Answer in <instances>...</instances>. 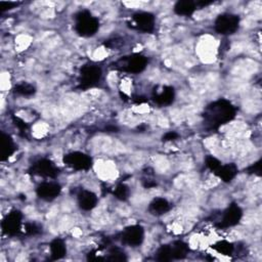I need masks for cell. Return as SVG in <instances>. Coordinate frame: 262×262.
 I'll list each match as a JSON object with an SVG mask.
<instances>
[{"instance_id": "obj_8", "label": "cell", "mask_w": 262, "mask_h": 262, "mask_svg": "<svg viewBox=\"0 0 262 262\" xmlns=\"http://www.w3.org/2000/svg\"><path fill=\"white\" fill-rule=\"evenodd\" d=\"M22 220L23 214L19 210H12L10 211L2 220L1 228L5 234L14 237L20 233L22 229Z\"/></svg>"}, {"instance_id": "obj_13", "label": "cell", "mask_w": 262, "mask_h": 262, "mask_svg": "<svg viewBox=\"0 0 262 262\" xmlns=\"http://www.w3.org/2000/svg\"><path fill=\"white\" fill-rule=\"evenodd\" d=\"M16 152V145L10 135L1 131L0 133V160L2 162L8 160Z\"/></svg>"}, {"instance_id": "obj_16", "label": "cell", "mask_w": 262, "mask_h": 262, "mask_svg": "<svg viewBox=\"0 0 262 262\" xmlns=\"http://www.w3.org/2000/svg\"><path fill=\"white\" fill-rule=\"evenodd\" d=\"M171 209V204H170L166 199L157 198L153 200V202L149 206V212L153 215L160 216L167 213Z\"/></svg>"}, {"instance_id": "obj_18", "label": "cell", "mask_w": 262, "mask_h": 262, "mask_svg": "<svg viewBox=\"0 0 262 262\" xmlns=\"http://www.w3.org/2000/svg\"><path fill=\"white\" fill-rule=\"evenodd\" d=\"M50 257L51 260L63 259L67 254V247L62 239H55L50 243Z\"/></svg>"}, {"instance_id": "obj_1", "label": "cell", "mask_w": 262, "mask_h": 262, "mask_svg": "<svg viewBox=\"0 0 262 262\" xmlns=\"http://www.w3.org/2000/svg\"><path fill=\"white\" fill-rule=\"evenodd\" d=\"M237 108L225 98H220L208 104L203 113L204 124L207 129L215 130L234 119Z\"/></svg>"}, {"instance_id": "obj_29", "label": "cell", "mask_w": 262, "mask_h": 262, "mask_svg": "<svg viewBox=\"0 0 262 262\" xmlns=\"http://www.w3.org/2000/svg\"><path fill=\"white\" fill-rule=\"evenodd\" d=\"M247 171L249 174H255V175L260 176L261 175V161H258L255 164L251 165L248 168Z\"/></svg>"}, {"instance_id": "obj_7", "label": "cell", "mask_w": 262, "mask_h": 262, "mask_svg": "<svg viewBox=\"0 0 262 262\" xmlns=\"http://www.w3.org/2000/svg\"><path fill=\"white\" fill-rule=\"evenodd\" d=\"M29 173L45 178H56L60 174V169L52 161L48 159H40L32 164L29 169Z\"/></svg>"}, {"instance_id": "obj_12", "label": "cell", "mask_w": 262, "mask_h": 262, "mask_svg": "<svg viewBox=\"0 0 262 262\" xmlns=\"http://www.w3.org/2000/svg\"><path fill=\"white\" fill-rule=\"evenodd\" d=\"M62 187L58 182H42L36 189V194L41 200L50 202L57 199L61 195Z\"/></svg>"}, {"instance_id": "obj_21", "label": "cell", "mask_w": 262, "mask_h": 262, "mask_svg": "<svg viewBox=\"0 0 262 262\" xmlns=\"http://www.w3.org/2000/svg\"><path fill=\"white\" fill-rule=\"evenodd\" d=\"M211 247H212L213 250L216 251L217 253L226 255V256L231 255L233 250H234L233 245L228 241H219V242L215 243L214 245H212Z\"/></svg>"}, {"instance_id": "obj_10", "label": "cell", "mask_w": 262, "mask_h": 262, "mask_svg": "<svg viewBox=\"0 0 262 262\" xmlns=\"http://www.w3.org/2000/svg\"><path fill=\"white\" fill-rule=\"evenodd\" d=\"M132 28L143 32L153 33L155 30V17L151 12H136L132 16Z\"/></svg>"}, {"instance_id": "obj_25", "label": "cell", "mask_w": 262, "mask_h": 262, "mask_svg": "<svg viewBox=\"0 0 262 262\" xmlns=\"http://www.w3.org/2000/svg\"><path fill=\"white\" fill-rule=\"evenodd\" d=\"M107 259L112 260V261H126L127 257H126V254L121 250V249L117 248V247H113L110 249L109 256L107 257Z\"/></svg>"}, {"instance_id": "obj_27", "label": "cell", "mask_w": 262, "mask_h": 262, "mask_svg": "<svg viewBox=\"0 0 262 262\" xmlns=\"http://www.w3.org/2000/svg\"><path fill=\"white\" fill-rule=\"evenodd\" d=\"M12 121H14V124L19 128L20 132L24 133V136L26 135V133H27V131L29 129V126L28 124L26 123L24 120H22L21 118L19 117H16V116H12Z\"/></svg>"}, {"instance_id": "obj_5", "label": "cell", "mask_w": 262, "mask_h": 262, "mask_svg": "<svg viewBox=\"0 0 262 262\" xmlns=\"http://www.w3.org/2000/svg\"><path fill=\"white\" fill-rule=\"evenodd\" d=\"M240 26V17L232 14H224L215 21V31L221 35H231L235 33Z\"/></svg>"}, {"instance_id": "obj_20", "label": "cell", "mask_w": 262, "mask_h": 262, "mask_svg": "<svg viewBox=\"0 0 262 262\" xmlns=\"http://www.w3.org/2000/svg\"><path fill=\"white\" fill-rule=\"evenodd\" d=\"M171 246V252H172V259H185L187 255L189 254L190 248L187 243L182 241H176L173 244L170 245Z\"/></svg>"}, {"instance_id": "obj_17", "label": "cell", "mask_w": 262, "mask_h": 262, "mask_svg": "<svg viewBox=\"0 0 262 262\" xmlns=\"http://www.w3.org/2000/svg\"><path fill=\"white\" fill-rule=\"evenodd\" d=\"M215 174L225 182H230L238 174V168L234 164L221 165Z\"/></svg>"}, {"instance_id": "obj_6", "label": "cell", "mask_w": 262, "mask_h": 262, "mask_svg": "<svg viewBox=\"0 0 262 262\" xmlns=\"http://www.w3.org/2000/svg\"><path fill=\"white\" fill-rule=\"evenodd\" d=\"M64 163L78 171H87L93 167V159L84 153L73 152L64 156Z\"/></svg>"}, {"instance_id": "obj_14", "label": "cell", "mask_w": 262, "mask_h": 262, "mask_svg": "<svg viewBox=\"0 0 262 262\" xmlns=\"http://www.w3.org/2000/svg\"><path fill=\"white\" fill-rule=\"evenodd\" d=\"M78 198V205H79L80 209L84 211H91L95 209L98 205V196L95 193L82 190L79 192L77 196Z\"/></svg>"}, {"instance_id": "obj_23", "label": "cell", "mask_w": 262, "mask_h": 262, "mask_svg": "<svg viewBox=\"0 0 262 262\" xmlns=\"http://www.w3.org/2000/svg\"><path fill=\"white\" fill-rule=\"evenodd\" d=\"M156 259L158 261H170L172 260L171 246L163 245L156 253Z\"/></svg>"}, {"instance_id": "obj_30", "label": "cell", "mask_w": 262, "mask_h": 262, "mask_svg": "<svg viewBox=\"0 0 262 262\" xmlns=\"http://www.w3.org/2000/svg\"><path fill=\"white\" fill-rule=\"evenodd\" d=\"M18 4H19L18 2H12V1H0V11L4 12L10 10L18 6Z\"/></svg>"}, {"instance_id": "obj_3", "label": "cell", "mask_w": 262, "mask_h": 262, "mask_svg": "<svg viewBox=\"0 0 262 262\" xmlns=\"http://www.w3.org/2000/svg\"><path fill=\"white\" fill-rule=\"evenodd\" d=\"M149 60L147 57L134 54L124 57L115 63V68L130 74H139L147 68Z\"/></svg>"}, {"instance_id": "obj_4", "label": "cell", "mask_w": 262, "mask_h": 262, "mask_svg": "<svg viewBox=\"0 0 262 262\" xmlns=\"http://www.w3.org/2000/svg\"><path fill=\"white\" fill-rule=\"evenodd\" d=\"M102 71L98 66L95 64H86L82 66L80 70V75L78 82H79V88L87 90L89 88L96 87L101 80Z\"/></svg>"}, {"instance_id": "obj_9", "label": "cell", "mask_w": 262, "mask_h": 262, "mask_svg": "<svg viewBox=\"0 0 262 262\" xmlns=\"http://www.w3.org/2000/svg\"><path fill=\"white\" fill-rule=\"evenodd\" d=\"M143 240H145V229L138 225L126 228L121 233V242L130 247L140 246Z\"/></svg>"}, {"instance_id": "obj_15", "label": "cell", "mask_w": 262, "mask_h": 262, "mask_svg": "<svg viewBox=\"0 0 262 262\" xmlns=\"http://www.w3.org/2000/svg\"><path fill=\"white\" fill-rule=\"evenodd\" d=\"M175 98V90L172 86H164L161 93L154 91L153 100L159 106H170Z\"/></svg>"}, {"instance_id": "obj_31", "label": "cell", "mask_w": 262, "mask_h": 262, "mask_svg": "<svg viewBox=\"0 0 262 262\" xmlns=\"http://www.w3.org/2000/svg\"><path fill=\"white\" fill-rule=\"evenodd\" d=\"M179 137L178 133H176L175 131H170V132H167L163 137V141H172V140H175Z\"/></svg>"}, {"instance_id": "obj_24", "label": "cell", "mask_w": 262, "mask_h": 262, "mask_svg": "<svg viewBox=\"0 0 262 262\" xmlns=\"http://www.w3.org/2000/svg\"><path fill=\"white\" fill-rule=\"evenodd\" d=\"M113 194H114L116 199L120 200V201H126L129 196L130 191H129L128 187L126 185H124V183H119V185L115 188Z\"/></svg>"}, {"instance_id": "obj_22", "label": "cell", "mask_w": 262, "mask_h": 262, "mask_svg": "<svg viewBox=\"0 0 262 262\" xmlns=\"http://www.w3.org/2000/svg\"><path fill=\"white\" fill-rule=\"evenodd\" d=\"M14 90H15V94L19 96H23V97H31V96H34L36 93V88L32 84L26 83V82L16 85Z\"/></svg>"}, {"instance_id": "obj_26", "label": "cell", "mask_w": 262, "mask_h": 262, "mask_svg": "<svg viewBox=\"0 0 262 262\" xmlns=\"http://www.w3.org/2000/svg\"><path fill=\"white\" fill-rule=\"evenodd\" d=\"M206 166H207L209 169H210L212 172L215 173V172L217 171V170L220 168L221 163H220V161H219L218 159L214 158V157H212V156H208L207 158H206Z\"/></svg>"}, {"instance_id": "obj_11", "label": "cell", "mask_w": 262, "mask_h": 262, "mask_svg": "<svg viewBox=\"0 0 262 262\" xmlns=\"http://www.w3.org/2000/svg\"><path fill=\"white\" fill-rule=\"evenodd\" d=\"M243 217V210L237 204H231L224 213L221 221L217 225L218 229H229L237 226Z\"/></svg>"}, {"instance_id": "obj_2", "label": "cell", "mask_w": 262, "mask_h": 262, "mask_svg": "<svg viewBox=\"0 0 262 262\" xmlns=\"http://www.w3.org/2000/svg\"><path fill=\"white\" fill-rule=\"evenodd\" d=\"M75 31L82 37H91L96 35L99 29V22L88 10H81L75 16Z\"/></svg>"}, {"instance_id": "obj_19", "label": "cell", "mask_w": 262, "mask_h": 262, "mask_svg": "<svg viewBox=\"0 0 262 262\" xmlns=\"http://www.w3.org/2000/svg\"><path fill=\"white\" fill-rule=\"evenodd\" d=\"M196 9V4L192 0H182L174 5V12L178 16H192Z\"/></svg>"}, {"instance_id": "obj_28", "label": "cell", "mask_w": 262, "mask_h": 262, "mask_svg": "<svg viewBox=\"0 0 262 262\" xmlns=\"http://www.w3.org/2000/svg\"><path fill=\"white\" fill-rule=\"evenodd\" d=\"M25 231L29 235H36L41 232V228L36 224H26L25 226Z\"/></svg>"}, {"instance_id": "obj_32", "label": "cell", "mask_w": 262, "mask_h": 262, "mask_svg": "<svg viewBox=\"0 0 262 262\" xmlns=\"http://www.w3.org/2000/svg\"><path fill=\"white\" fill-rule=\"evenodd\" d=\"M141 98H138V97H136V98H134L133 99H134V101L136 102V103H142V102H146L147 101V99H141Z\"/></svg>"}]
</instances>
